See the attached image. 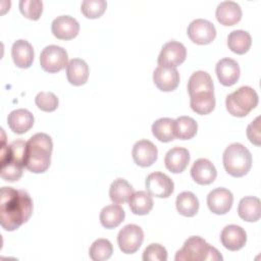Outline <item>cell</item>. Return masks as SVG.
<instances>
[{
  "mask_svg": "<svg viewBox=\"0 0 261 261\" xmlns=\"http://www.w3.org/2000/svg\"><path fill=\"white\" fill-rule=\"evenodd\" d=\"M0 224L12 231L27 222L33 213V200L24 190L3 187L0 192Z\"/></svg>",
  "mask_w": 261,
  "mask_h": 261,
  "instance_id": "1",
  "label": "cell"
},
{
  "mask_svg": "<svg viewBox=\"0 0 261 261\" xmlns=\"http://www.w3.org/2000/svg\"><path fill=\"white\" fill-rule=\"evenodd\" d=\"M53 142L49 135L38 133L27 142L24 167L34 173L45 172L51 163Z\"/></svg>",
  "mask_w": 261,
  "mask_h": 261,
  "instance_id": "2",
  "label": "cell"
},
{
  "mask_svg": "<svg viewBox=\"0 0 261 261\" xmlns=\"http://www.w3.org/2000/svg\"><path fill=\"white\" fill-rule=\"evenodd\" d=\"M175 261H222L218 250L198 236L190 237L175 254Z\"/></svg>",
  "mask_w": 261,
  "mask_h": 261,
  "instance_id": "3",
  "label": "cell"
},
{
  "mask_svg": "<svg viewBox=\"0 0 261 261\" xmlns=\"http://www.w3.org/2000/svg\"><path fill=\"white\" fill-rule=\"evenodd\" d=\"M222 161L228 174L233 177H242L251 169L252 155L244 145L232 143L225 148Z\"/></svg>",
  "mask_w": 261,
  "mask_h": 261,
  "instance_id": "4",
  "label": "cell"
},
{
  "mask_svg": "<svg viewBox=\"0 0 261 261\" xmlns=\"http://www.w3.org/2000/svg\"><path fill=\"white\" fill-rule=\"evenodd\" d=\"M258 102L257 92L249 86H243L227 95L225 106L228 113L232 116L244 117L258 105Z\"/></svg>",
  "mask_w": 261,
  "mask_h": 261,
  "instance_id": "5",
  "label": "cell"
},
{
  "mask_svg": "<svg viewBox=\"0 0 261 261\" xmlns=\"http://www.w3.org/2000/svg\"><path fill=\"white\" fill-rule=\"evenodd\" d=\"M40 64L41 67L49 73L58 72L68 64L67 52L60 46L49 45L41 52Z\"/></svg>",
  "mask_w": 261,
  "mask_h": 261,
  "instance_id": "6",
  "label": "cell"
},
{
  "mask_svg": "<svg viewBox=\"0 0 261 261\" xmlns=\"http://www.w3.org/2000/svg\"><path fill=\"white\" fill-rule=\"evenodd\" d=\"M144 241V231L137 224L124 225L117 234V243L122 253L133 254L139 250Z\"/></svg>",
  "mask_w": 261,
  "mask_h": 261,
  "instance_id": "7",
  "label": "cell"
},
{
  "mask_svg": "<svg viewBox=\"0 0 261 261\" xmlns=\"http://www.w3.org/2000/svg\"><path fill=\"white\" fill-rule=\"evenodd\" d=\"M145 186L147 192L157 198H168L174 190L172 179L160 171L150 173L146 178Z\"/></svg>",
  "mask_w": 261,
  "mask_h": 261,
  "instance_id": "8",
  "label": "cell"
},
{
  "mask_svg": "<svg viewBox=\"0 0 261 261\" xmlns=\"http://www.w3.org/2000/svg\"><path fill=\"white\" fill-rule=\"evenodd\" d=\"M188 36L192 42L198 45H207L215 39L216 29L211 21L198 18L189 24Z\"/></svg>",
  "mask_w": 261,
  "mask_h": 261,
  "instance_id": "9",
  "label": "cell"
},
{
  "mask_svg": "<svg viewBox=\"0 0 261 261\" xmlns=\"http://www.w3.org/2000/svg\"><path fill=\"white\" fill-rule=\"evenodd\" d=\"M187 57L186 47L176 41L165 43L158 56V64L162 66L176 67L180 65Z\"/></svg>",
  "mask_w": 261,
  "mask_h": 261,
  "instance_id": "10",
  "label": "cell"
},
{
  "mask_svg": "<svg viewBox=\"0 0 261 261\" xmlns=\"http://www.w3.org/2000/svg\"><path fill=\"white\" fill-rule=\"evenodd\" d=\"M232 193L225 188L214 189L207 196V205L209 210L217 215L227 213L232 206Z\"/></svg>",
  "mask_w": 261,
  "mask_h": 261,
  "instance_id": "11",
  "label": "cell"
},
{
  "mask_svg": "<svg viewBox=\"0 0 261 261\" xmlns=\"http://www.w3.org/2000/svg\"><path fill=\"white\" fill-rule=\"evenodd\" d=\"M51 31L55 38L59 40H71L80 32V23L69 15L57 16L51 24Z\"/></svg>",
  "mask_w": 261,
  "mask_h": 261,
  "instance_id": "12",
  "label": "cell"
},
{
  "mask_svg": "<svg viewBox=\"0 0 261 261\" xmlns=\"http://www.w3.org/2000/svg\"><path fill=\"white\" fill-rule=\"evenodd\" d=\"M132 155L137 165L141 167H148L157 160L158 150L151 141L140 140L134 145Z\"/></svg>",
  "mask_w": 261,
  "mask_h": 261,
  "instance_id": "13",
  "label": "cell"
},
{
  "mask_svg": "<svg viewBox=\"0 0 261 261\" xmlns=\"http://www.w3.org/2000/svg\"><path fill=\"white\" fill-rule=\"evenodd\" d=\"M153 82L160 91L171 92L179 84V73L175 67L158 65L153 72Z\"/></svg>",
  "mask_w": 261,
  "mask_h": 261,
  "instance_id": "14",
  "label": "cell"
},
{
  "mask_svg": "<svg viewBox=\"0 0 261 261\" xmlns=\"http://www.w3.org/2000/svg\"><path fill=\"white\" fill-rule=\"evenodd\" d=\"M220 241L223 247L229 251H238L246 245L247 233L242 226L228 224L222 229L220 233Z\"/></svg>",
  "mask_w": 261,
  "mask_h": 261,
  "instance_id": "15",
  "label": "cell"
},
{
  "mask_svg": "<svg viewBox=\"0 0 261 261\" xmlns=\"http://www.w3.org/2000/svg\"><path fill=\"white\" fill-rule=\"evenodd\" d=\"M215 71L220 84L226 87L234 85L238 82L241 73L238 62L228 57L222 58L217 62Z\"/></svg>",
  "mask_w": 261,
  "mask_h": 261,
  "instance_id": "16",
  "label": "cell"
},
{
  "mask_svg": "<svg viewBox=\"0 0 261 261\" xmlns=\"http://www.w3.org/2000/svg\"><path fill=\"white\" fill-rule=\"evenodd\" d=\"M191 175L199 185H210L215 180L217 170L210 160L199 158L194 162L191 168Z\"/></svg>",
  "mask_w": 261,
  "mask_h": 261,
  "instance_id": "17",
  "label": "cell"
},
{
  "mask_svg": "<svg viewBox=\"0 0 261 261\" xmlns=\"http://www.w3.org/2000/svg\"><path fill=\"white\" fill-rule=\"evenodd\" d=\"M34 115L28 109H15L8 114L7 123L10 129L17 134L22 135L27 133L34 125Z\"/></svg>",
  "mask_w": 261,
  "mask_h": 261,
  "instance_id": "18",
  "label": "cell"
},
{
  "mask_svg": "<svg viewBox=\"0 0 261 261\" xmlns=\"http://www.w3.org/2000/svg\"><path fill=\"white\" fill-rule=\"evenodd\" d=\"M215 16L220 24L233 25L241 20L242 9L234 1H222L216 8Z\"/></svg>",
  "mask_w": 261,
  "mask_h": 261,
  "instance_id": "19",
  "label": "cell"
},
{
  "mask_svg": "<svg viewBox=\"0 0 261 261\" xmlns=\"http://www.w3.org/2000/svg\"><path fill=\"white\" fill-rule=\"evenodd\" d=\"M11 56L17 67L29 68L34 61L33 46L25 40H16L11 47Z\"/></svg>",
  "mask_w": 261,
  "mask_h": 261,
  "instance_id": "20",
  "label": "cell"
},
{
  "mask_svg": "<svg viewBox=\"0 0 261 261\" xmlns=\"http://www.w3.org/2000/svg\"><path fill=\"white\" fill-rule=\"evenodd\" d=\"M190 161V152L182 147H174L165 155L164 163L166 168L172 173H180L188 166Z\"/></svg>",
  "mask_w": 261,
  "mask_h": 261,
  "instance_id": "21",
  "label": "cell"
},
{
  "mask_svg": "<svg viewBox=\"0 0 261 261\" xmlns=\"http://www.w3.org/2000/svg\"><path fill=\"white\" fill-rule=\"evenodd\" d=\"M188 92L190 97L202 93H214L213 80L210 74L203 70L193 72L188 82Z\"/></svg>",
  "mask_w": 261,
  "mask_h": 261,
  "instance_id": "22",
  "label": "cell"
},
{
  "mask_svg": "<svg viewBox=\"0 0 261 261\" xmlns=\"http://www.w3.org/2000/svg\"><path fill=\"white\" fill-rule=\"evenodd\" d=\"M89 66L81 58H72L66 66L67 81L73 86H82L87 83L89 77Z\"/></svg>",
  "mask_w": 261,
  "mask_h": 261,
  "instance_id": "23",
  "label": "cell"
},
{
  "mask_svg": "<svg viewBox=\"0 0 261 261\" xmlns=\"http://www.w3.org/2000/svg\"><path fill=\"white\" fill-rule=\"evenodd\" d=\"M239 216L248 222H255L261 216L260 200L257 197L248 196L241 199L238 206Z\"/></svg>",
  "mask_w": 261,
  "mask_h": 261,
  "instance_id": "24",
  "label": "cell"
},
{
  "mask_svg": "<svg viewBox=\"0 0 261 261\" xmlns=\"http://www.w3.org/2000/svg\"><path fill=\"white\" fill-rule=\"evenodd\" d=\"M125 217V212L117 204L107 205L100 212V222L105 228L111 229L117 227Z\"/></svg>",
  "mask_w": 261,
  "mask_h": 261,
  "instance_id": "25",
  "label": "cell"
},
{
  "mask_svg": "<svg viewBox=\"0 0 261 261\" xmlns=\"http://www.w3.org/2000/svg\"><path fill=\"white\" fill-rule=\"evenodd\" d=\"M252 45L250 34L243 30H234L227 37V46L236 54H245Z\"/></svg>",
  "mask_w": 261,
  "mask_h": 261,
  "instance_id": "26",
  "label": "cell"
},
{
  "mask_svg": "<svg viewBox=\"0 0 261 261\" xmlns=\"http://www.w3.org/2000/svg\"><path fill=\"white\" fill-rule=\"evenodd\" d=\"M175 206L179 214L186 217H193L199 210V201L192 192L185 191L177 195Z\"/></svg>",
  "mask_w": 261,
  "mask_h": 261,
  "instance_id": "27",
  "label": "cell"
},
{
  "mask_svg": "<svg viewBox=\"0 0 261 261\" xmlns=\"http://www.w3.org/2000/svg\"><path fill=\"white\" fill-rule=\"evenodd\" d=\"M153 199L152 196L145 191L135 192L129 200L128 205L132 212L136 215H146L153 208Z\"/></svg>",
  "mask_w": 261,
  "mask_h": 261,
  "instance_id": "28",
  "label": "cell"
},
{
  "mask_svg": "<svg viewBox=\"0 0 261 261\" xmlns=\"http://www.w3.org/2000/svg\"><path fill=\"white\" fill-rule=\"evenodd\" d=\"M134 194L132 185L123 178H116L112 181L109 189V197L115 204H123L127 202Z\"/></svg>",
  "mask_w": 261,
  "mask_h": 261,
  "instance_id": "29",
  "label": "cell"
},
{
  "mask_svg": "<svg viewBox=\"0 0 261 261\" xmlns=\"http://www.w3.org/2000/svg\"><path fill=\"white\" fill-rule=\"evenodd\" d=\"M153 136L163 143H168L174 140V119L162 117L157 119L152 124Z\"/></svg>",
  "mask_w": 261,
  "mask_h": 261,
  "instance_id": "30",
  "label": "cell"
},
{
  "mask_svg": "<svg viewBox=\"0 0 261 261\" xmlns=\"http://www.w3.org/2000/svg\"><path fill=\"white\" fill-rule=\"evenodd\" d=\"M198 130L196 120L190 116H179L174 119V135L180 140L194 138Z\"/></svg>",
  "mask_w": 261,
  "mask_h": 261,
  "instance_id": "31",
  "label": "cell"
},
{
  "mask_svg": "<svg viewBox=\"0 0 261 261\" xmlns=\"http://www.w3.org/2000/svg\"><path fill=\"white\" fill-rule=\"evenodd\" d=\"M190 105L194 112L205 115L209 114L215 107L214 93H202L190 97Z\"/></svg>",
  "mask_w": 261,
  "mask_h": 261,
  "instance_id": "32",
  "label": "cell"
},
{
  "mask_svg": "<svg viewBox=\"0 0 261 261\" xmlns=\"http://www.w3.org/2000/svg\"><path fill=\"white\" fill-rule=\"evenodd\" d=\"M113 253V246L106 239L96 240L90 247L89 255L93 261L108 260Z\"/></svg>",
  "mask_w": 261,
  "mask_h": 261,
  "instance_id": "33",
  "label": "cell"
},
{
  "mask_svg": "<svg viewBox=\"0 0 261 261\" xmlns=\"http://www.w3.org/2000/svg\"><path fill=\"white\" fill-rule=\"evenodd\" d=\"M107 2L105 0H85L82 2L81 10L87 18H99L106 10Z\"/></svg>",
  "mask_w": 261,
  "mask_h": 261,
  "instance_id": "34",
  "label": "cell"
},
{
  "mask_svg": "<svg viewBox=\"0 0 261 261\" xmlns=\"http://www.w3.org/2000/svg\"><path fill=\"white\" fill-rule=\"evenodd\" d=\"M18 6L21 14L32 20L39 19L43 12V2L40 0H20Z\"/></svg>",
  "mask_w": 261,
  "mask_h": 261,
  "instance_id": "35",
  "label": "cell"
},
{
  "mask_svg": "<svg viewBox=\"0 0 261 261\" xmlns=\"http://www.w3.org/2000/svg\"><path fill=\"white\" fill-rule=\"evenodd\" d=\"M35 103L40 110L52 112L58 107V98L52 92H40L35 98Z\"/></svg>",
  "mask_w": 261,
  "mask_h": 261,
  "instance_id": "36",
  "label": "cell"
},
{
  "mask_svg": "<svg viewBox=\"0 0 261 261\" xmlns=\"http://www.w3.org/2000/svg\"><path fill=\"white\" fill-rule=\"evenodd\" d=\"M23 166L14 162L1 163V178L7 181L18 180L22 175Z\"/></svg>",
  "mask_w": 261,
  "mask_h": 261,
  "instance_id": "37",
  "label": "cell"
},
{
  "mask_svg": "<svg viewBox=\"0 0 261 261\" xmlns=\"http://www.w3.org/2000/svg\"><path fill=\"white\" fill-rule=\"evenodd\" d=\"M144 261H166L167 251L160 244H150L143 253Z\"/></svg>",
  "mask_w": 261,
  "mask_h": 261,
  "instance_id": "38",
  "label": "cell"
},
{
  "mask_svg": "<svg viewBox=\"0 0 261 261\" xmlns=\"http://www.w3.org/2000/svg\"><path fill=\"white\" fill-rule=\"evenodd\" d=\"M247 137L249 141L256 145L260 146L261 144V134H260V116L256 117L248 126H247Z\"/></svg>",
  "mask_w": 261,
  "mask_h": 261,
  "instance_id": "39",
  "label": "cell"
}]
</instances>
